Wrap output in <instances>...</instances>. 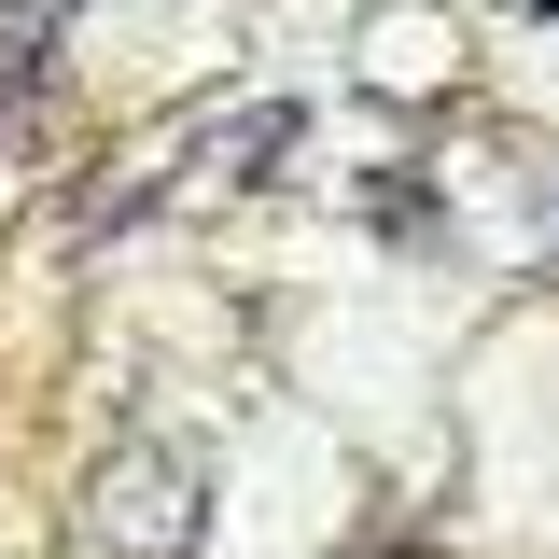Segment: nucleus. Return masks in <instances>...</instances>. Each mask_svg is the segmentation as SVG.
Masks as SVG:
<instances>
[{
	"label": "nucleus",
	"mask_w": 559,
	"mask_h": 559,
	"mask_svg": "<svg viewBox=\"0 0 559 559\" xmlns=\"http://www.w3.org/2000/svg\"><path fill=\"white\" fill-rule=\"evenodd\" d=\"M98 546L112 559H182L197 546V462L182 448H127L98 476Z\"/></svg>",
	"instance_id": "nucleus-1"
}]
</instances>
